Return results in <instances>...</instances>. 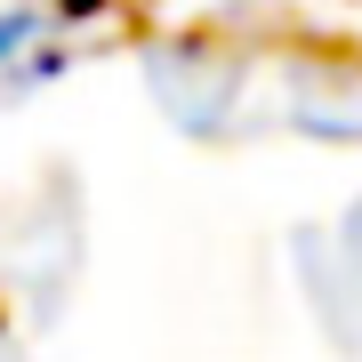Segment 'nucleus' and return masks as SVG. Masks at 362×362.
Here are the masks:
<instances>
[{"mask_svg": "<svg viewBox=\"0 0 362 362\" xmlns=\"http://www.w3.org/2000/svg\"><path fill=\"white\" fill-rule=\"evenodd\" d=\"M145 81H153L161 113L177 121L185 137H218V121L250 89V65L226 57V49H202V40H177V49H153V57H145Z\"/></svg>", "mask_w": 362, "mask_h": 362, "instance_id": "obj_1", "label": "nucleus"}, {"mask_svg": "<svg viewBox=\"0 0 362 362\" xmlns=\"http://www.w3.org/2000/svg\"><path fill=\"white\" fill-rule=\"evenodd\" d=\"M65 65L57 49V0H0V97L33 89Z\"/></svg>", "mask_w": 362, "mask_h": 362, "instance_id": "obj_3", "label": "nucleus"}, {"mask_svg": "<svg viewBox=\"0 0 362 362\" xmlns=\"http://www.w3.org/2000/svg\"><path fill=\"white\" fill-rule=\"evenodd\" d=\"M282 121L314 145H362V65H306L282 97Z\"/></svg>", "mask_w": 362, "mask_h": 362, "instance_id": "obj_2", "label": "nucleus"}]
</instances>
